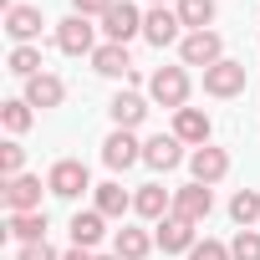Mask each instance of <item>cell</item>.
Returning a JSON list of instances; mask_svg holds the SVG:
<instances>
[{
    "label": "cell",
    "mask_w": 260,
    "mask_h": 260,
    "mask_svg": "<svg viewBox=\"0 0 260 260\" xmlns=\"http://www.w3.org/2000/svg\"><path fill=\"white\" fill-rule=\"evenodd\" d=\"M179 21L189 26V31H209L214 26V16H219V6H214V0H179Z\"/></svg>",
    "instance_id": "obj_26"
},
{
    "label": "cell",
    "mask_w": 260,
    "mask_h": 260,
    "mask_svg": "<svg viewBox=\"0 0 260 260\" xmlns=\"http://www.w3.org/2000/svg\"><path fill=\"white\" fill-rule=\"evenodd\" d=\"M230 255H235V260H260V230H235Z\"/></svg>",
    "instance_id": "obj_28"
},
{
    "label": "cell",
    "mask_w": 260,
    "mask_h": 260,
    "mask_svg": "<svg viewBox=\"0 0 260 260\" xmlns=\"http://www.w3.org/2000/svg\"><path fill=\"white\" fill-rule=\"evenodd\" d=\"M67 230H72V245H77V250H97V240L107 235V214H97V209H77Z\"/></svg>",
    "instance_id": "obj_18"
},
{
    "label": "cell",
    "mask_w": 260,
    "mask_h": 260,
    "mask_svg": "<svg viewBox=\"0 0 260 260\" xmlns=\"http://www.w3.org/2000/svg\"><path fill=\"white\" fill-rule=\"evenodd\" d=\"M112 6H117V0H72V16H87V21L97 16V21H102Z\"/></svg>",
    "instance_id": "obj_31"
},
{
    "label": "cell",
    "mask_w": 260,
    "mask_h": 260,
    "mask_svg": "<svg viewBox=\"0 0 260 260\" xmlns=\"http://www.w3.org/2000/svg\"><path fill=\"white\" fill-rule=\"evenodd\" d=\"M102 36H107V41H117V46H127L133 36H143V16H138V6L117 0V6L102 16Z\"/></svg>",
    "instance_id": "obj_6"
},
{
    "label": "cell",
    "mask_w": 260,
    "mask_h": 260,
    "mask_svg": "<svg viewBox=\"0 0 260 260\" xmlns=\"http://www.w3.org/2000/svg\"><path fill=\"white\" fill-rule=\"evenodd\" d=\"M179 31H184V21H179V11H169V6H153L148 16H143V41L148 46H174L179 41Z\"/></svg>",
    "instance_id": "obj_8"
},
{
    "label": "cell",
    "mask_w": 260,
    "mask_h": 260,
    "mask_svg": "<svg viewBox=\"0 0 260 260\" xmlns=\"http://www.w3.org/2000/svg\"><path fill=\"white\" fill-rule=\"evenodd\" d=\"M92 72L97 77H127L133 72V56H127V46H117V41H102L92 51Z\"/></svg>",
    "instance_id": "obj_20"
},
{
    "label": "cell",
    "mask_w": 260,
    "mask_h": 260,
    "mask_svg": "<svg viewBox=\"0 0 260 260\" xmlns=\"http://www.w3.org/2000/svg\"><path fill=\"white\" fill-rule=\"evenodd\" d=\"M158 240L148 235V230H133V224H122L117 230V245H112V255L117 260H148V250H153Z\"/></svg>",
    "instance_id": "obj_21"
},
{
    "label": "cell",
    "mask_w": 260,
    "mask_h": 260,
    "mask_svg": "<svg viewBox=\"0 0 260 260\" xmlns=\"http://www.w3.org/2000/svg\"><path fill=\"white\" fill-rule=\"evenodd\" d=\"M92 194H97V204H92V209H97V214H107V219H122L127 209H133V194H127L117 179H112V184H97Z\"/></svg>",
    "instance_id": "obj_22"
},
{
    "label": "cell",
    "mask_w": 260,
    "mask_h": 260,
    "mask_svg": "<svg viewBox=\"0 0 260 260\" xmlns=\"http://www.w3.org/2000/svg\"><path fill=\"white\" fill-rule=\"evenodd\" d=\"M61 260H97V255H92V250H77V245H72V250H61Z\"/></svg>",
    "instance_id": "obj_33"
},
{
    "label": "cell",
    "mask_w": 260,
    "mask_h": 260,
    "mask_svg": "<svg viewBox=\"0 0 260 260\" xmlns=\"http://www.w3.org/2000/svg\"><path fill=\"white\" fill-rule=\"evenodd\" d=\"M179 61L184 67H214V61H224V41H219V31H189L184 41H179Z\"/></svg>",
    "instance_id": "obj_3"
},
{
    "label": "cell",
    "mask_w": 260,
    "mask_h": 260,
    "mask_svg": "<svg viewBox=\"0 0 260 260\" xmlns=\"http://www.w3.org/2000/svg\"><path fill=\"white\" fill-rule=\"evenodd\" d=\"M26 102L41 107V112H46V107H61V102H67V82H61L56 72H41V77L26 82Z\"/></svg>",
    "instance_id": "obj_16"
},
{
    "label": "cell",
    "mask_w": 260,
    "mask_h": 260,
    "mask_svg": "<svg viewBox=\"0 0 260 260\" xmlns=\"http://www.w3.org/2000/svg\"><path fill=\"white\" fill-rule=\"evenodd\" d=\"M107 117H112V122L122 127V133H133V127H138V122L148 117V102H143L138 92H117V97L107 102Z\"/></svg>",
    "instance_id": "obj_19"
},
{
    "label": "cell",
    "mask_w": 260,
    "mask_h": 260,
    "mask_svg": "<svg viewBox=\"0 0 260 260\" xmlns=\"http://www.w3.org/2000/svg\"><path fill=\"white\" fill-rule=\"evenodd\" d=\"M209 209H214L209 184H184V189H174V214H179V219H189L194 230L209 219Z\"/></svg>",
    "instance_id": "obj_5"
},
{
    "label": "cell",
    "mask_w": 260,
    "mask_h": 260,
    "mask_svg": "<svg viewBox=\"0 0 260 260\" xmlns=\"http://www.w3.org/2000/svg\"><path fill=\"white\" fill-rule=\"evenodd\" d=\"M189 260H235V255H230V245H219V240H199V245L189 250Z\"/></svg>",
    "instance_id": "obj_30"
},
{
    "label": "cell",
    "mask_w": 260,
    "mask_h": 260,
    "mask_svg": "<svg viewBox=\"0 0 260 260\" xmlns=\"http://www.w3.org/2000/svg\"><path fill=\"white\" fill-rule=\"evenodd\" d=\"M204 92L209 97H240L245 92V61H214L209 72H204Z\"/></svg>",
    "instance_id": "obj_9"
},
{
    "label": "cell",
    "mask_w": 260,
    "mask_h": 260,
    "mask_svg": "<svg viewBox=\"0 0 260 260\" xmlns=\"http://www.w3.org/2000/svg\"><path fill=\"white\" fill-rule=\"evenodd\" d=\"M138 158H143V143H138L133 133H122V127H117V133H112V138L102 143V164H107L112 174H122V169H133Z\"/></svg>",
    "instance_id": "obj_13"
},
{
    "label": "cell",
    "mask_w": 260,
    "mask_h": 260,
    "mask_svg": "<svg viewBox=\"0 0 260 260\" xmlns=\"http://www.w3.org/2000/svg\"><path fill=\"white\" fill-rule=\"evenodd\" d=\"M6 209H11V214H36V209H41V179H36V174L6 179Z\"/></svg>",
    "instance_id": "obj_12"
},
{
    "label": "cell",
    "mask_w": 260,
    "mask_h": 260,
    "mask_svg": "<svg viewBox=\"0 0 260 260\" xmlns=\"http://www.w3.org/2000/svg\"><path fill=\"white\" fill-rule=\"evenodd\" d=\"M189 174H194V184H219L230 174V153L214 148V143H204V148L189 153Z\"/></svg>",
    "instance_id": "obj_11"
},
{
    "label": "cell",
    "mask_w": 260,
    "mask_h": 260,
    "mask_svg": "<svg viewBox=\"0 0 260 260\" xmlns=\"http://www.w3.org/2000/svg\"><path fill=\"white\" fill-rule=\"evenodd\" d=\"M143 164H148V169H158V174H169V169H179V164H184V143H179L174 133H158V138H148V143H143Z\"/></svg>",
    "instance_id": "obj_15"
},
{
    "label": "cell",
    "mask_w": 260,
    "mask_h": 260,
    "mask_svg": "<svg viewBox=\"0 0 260 260\" xmlns=\"http://www.w3.org/2000/svg\"><path fill=\"white\" fill-rule=\"evenodd\" d=\"M16 260H61V250H51V245L41 240V245H21V250H16Z\"/></svg>",
    "instance_id": "obj_32"
},
{
    "label": "cell",
    "mask_w": 260,
    "mask_h": 260,
    "mask_svg": "<svg viewBox=\"0 0 260 260\" xmlns=\"http://www.w3.org/2000/svg\"><path fill=\"white\" fill-rule=\"evenodd\" d=\"M46 189H51L56 199H82V194L92 189V174H87L82 158H56L51 174H46Z\"/></svg>",
    "instance_id": "obj_2"
},
{
    "label": "cell",
    "mask_w": 260,
    "mask_h": 260,
    "mask_svg": "<svg viewBox=\"0 0 260 260\" xmlns=\"http://www.w3.org/2000/svg\"><path fill=\"white\" fill-rule=\"evenodd\" d=\"M153 240H158V250H164V255H189V250L199 245V235H194V224H189V219H179V214H169V219H158V230H153Z\"/></svg>",
    "instance_id": "obj_10"
},
{
    "label": "cell",
    "mask_w": 260,
    "mask_h": 260,
    "mask_svg": "<svg viewBox=\"0 0 260 260\" xmlns=\"http://www.w3.org/2000/svg\"><path fill=\"white\" fill-rule=\"evenodd\" d=\"M97 260H117V255H97Z\"/></svg>",
    "instance_id": "obj_34"
},
{
    "label": "cell",
    "mask_w": 260,
    "mask_h": 260,
    "mask_svg": "<svg viewBox=\"0 0 260 260\" xmlns=\"http://www.w3.org/2000/svg\"><path fill=\"white\" fill-rule=\"evenodd\" d=\"M11 72L26 77V82L41 77V46H16V51H11Z\"/></svg>",
    "instance_id": "obj_27"
},
{
    "label": "cell",
    "mask_w": 260,
    "mask_h": 260,
    "mask_svg": "<svg viewBox=\"0 0 260 260\" xmlns=\"http://www.w3.org/2000/svg\"><path fill=\"white\" fill-rule=\"evenodd\" d=\"M153 6H164V0H153Z\"/></svg>",
    "instance_id": "obj_35"
},
{
    "label": "cell",
    "mask_w": 260,
    "mask_h": 260,
    "mask_svg": "<svg viewBox=\"0 0 260 260\" xmlns=\"http://www.w3.org/2000/svg\"><path fill=\"white\" fill-rule=\"evenodd\" d=\"M6 235L21 240V245H41V240H46V214H41V209H36V214H11V219H6Z\"/></svg>",
    "instance_id": "obj_23"
},
{
    "label": "cell",
    "mask_w": 260,
    "mask_h": 260,
    "mask_svg": "<svg viewBox=\"0 0 260 260\" xmlns=\"http://www.w3.org/2000/svg\"><path fill=\"white\" fill-rule=\"evenodd\" d=\"M230 219H235L240 230H260V189H235Z\"/></svg>",
    "instance_id": "obj_24"
},
{
    "label": "cell",
    "mask_w": 260,
    "mask_h": 260,
    "mask_svg": "<svg viewBox=\"0 0 260 260\" xmlns=\"http://www.w3.org/2000/svg\"><path fill=\"white\" fill-rule=\"evenodd\" d=\"M0 122H6V133H11V138H21L26 127L36 122V107H31L26 97H11V102H0Z\"/></svg>",
    "instance_id": "obj_25"
},
{
    "label": "cell",
    "mask_w": 260,
    "mask_h": 260,
    "mask_svg": "<svg viewBox=\"0 0 260 260\" xmlns=\"http://www.w3.org/2000/svg\"><path fill=\"white\" fill-rule=\"evenodd\" d=\"M148 97L158 102V107H189V72L184 67H158L153 77H148Z\"/></svg>",
    "instance_id": "obj_1"
},
{
    "label": "cell",
    "mask_w": 260,
    "mask_h": 260,
    "mask_svg": "<svg viewBox=\"0 0 260 260\" xmlns=\"http://www.w3.org/2000/svg\"><path fill=\"white\" fill-rule=\"evenodd\" d=\"M41 26H46V21H41V11H36V6H11V11H6V31H11V41H16V46H36Z\"/></svg>",
    "instance_id": "obj_14"
},
{
    "label": "cell",
    "mask_w": 260,
    "mask_h": 260,
    "mask_svg": "<svg viewBox=\"0 0 260 260\" xmlns=\"http://www.w3.org/2000/svg\"><path fill=\"white\" fill-rule=\"evenodd\" d=\"M133 214H143V219H153V224H158V219H169V214H174V194H169L164 184H143V189L133 194Z\"/></svg>",
    "instance_id": "obj_17"
},
{
    "label": "cell",
    "mask_w": 260,
    "mask_h": 260,
    "mask_svg": "<svg viewBox=\"0 0 260 260\" xmlns=\"http://www.w3.org/2000/svg\"><path fill=\"white\" fill-rule=\"evenodd\" d=\"M56 46H61L67 56H92V51H97V26H92L87 16H67V21L56 26Z\"/></svg>",
    "instance_id": "obj_4"
},
{
    "label": "cell",
    "mask_w": 260,
    "mask_h": 260,
    "mask_svg": "<svg viewBox=\"0 0 260 260\" xmlns=\"http://www.w3.org/2000/svg\"><path fill=\"white\" fill-rule=\"evenodd\" d=\"M21 164H26V148H21L16 138H6V143H0V174L16 179V174H21Z\"/></svg>",
    "instance_id": "obj_29"
},
{
    "label": "cell",
    "mask_w": 260,
    "mask_h": 260,
    "mask_svg": "<svg viewBox=\"0 0 260 260\" xmlns=\"http://www.w3.org/2000/svg\"><path fill=\"white\" fill-rule=\"evenodd\" d=\"M209 133H214V122H209L204 107H179V112H174V138H179L184 148H204Z\"/></svg>",
    "instance_id": "obj_7"
}]
</instances>
